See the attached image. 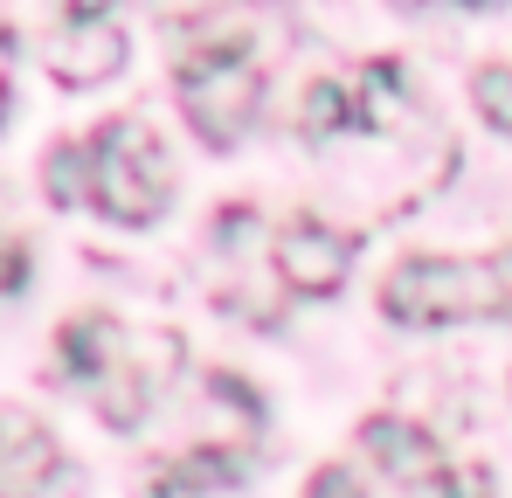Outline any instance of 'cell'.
Returning a JSON list of instances; mask_svg holds the SVG:
<instances>
[{"label":"cell","mask_w":512,"mask_h":498,"mask_svg":"<svg viewBox=\"0 0 512 498\" xmlns=\"http://www.w3.org/2000/svg\"><path fill=\"white\" fill-rule=\"evenodd\" d=\"M167 194H173V173L153 125H139V118L97 125V139H90V208L97 215H111L125 229H146V222H160Z\"/></svg>","instance_id":"obj_1"},{"label":"cell","mask_w":512,"mask_h":498,"mask_svg":"<svg viewBox=\"0 0 512 498\" xmlns=\"http://www.w3.org/2000/svg\"><path fill=\"white\" fill-rule=\"evenodd\" d=\"M381 312L409 332H436L457 319H499V277H492V263H464V256H409L388 270Z\"/></svg>","instance_id":"obj_2"},{"label":"cell","mask_w":512,"mask_h":498,"mask_svg":"<svg viewBox=\"0 0 512 498\" xmlns=\"http://www.w3.org/2000/svg\"><path fill=\"white\" fill-rule=\"evenodd\" d=\"M173 90H180L187 125L201 132V146H236L256 118L263 70H256V56H243V49H194V56H180Z\"/></svg>","instance_id":"obj_3"},{"label":"cell","mask_w":512,"mask_h":498,"mask_svg":"<svg viewBox=\"0 0 512 498\" xmlns=\"http://www.w3.org/2000/svg\"><path fill=\"white\" fill-rule=\"evenodd\" d=\"M0 498H77V471L28 409H0Z\"/></svg>","instance_id":"obj_4"},{"label":"cell","mask_w":512,"mask_h":498,"mask_svg":"<svg viewBox=\"0 0 512 498\" xmlns=\"http://www.w3.org/2000/svg\"><path fill=\"white\" fill-rule=\"evenodd\" d=\"M270 263H277V284H284V291H298V298H333L346 284V270H353V243H346L340 229L298 215V222L277 229Z\"/></svg>","instance_id":"obj_5"},{"label":"cell","mask_w":512,"mask_h":498,"mask_svg":"<svg viewBox=\"0 0 512 498\" xmlns=\"http://www.w3.org/2000/svg\"><path fill=\"white\" fill-rule=\"evenodd\" d=\"M360 450H367V464H381L395 485H443V443L429 436V429H416V422H402V415H367L360 422Z\"/></svg>","instance_id":"obj_6"},{"label":"cell","mask_w":512,"mask_h":498,"mask_svg":"<svg viewBox=\"0 0 512 498\" xmlns=\"http://www.w3.org/2000/svg\"><path fill=\"white\" fill-rule=\"evenodd\" d=\"M49 70H56V83H70V90H90V83L125 70V35L111 21H70L49 42Z\"/></svg>","instance_id":"obj_7"},{"label":"cell","mask_w":512,"mask_h":498,"mask_svg":"<svg viewBox=\"0 0 512 498\" xmlns=\"http://www.w3.org/2000/svg\"><path fill=\"white\" fill-rule=\"evenodd\" d=\"M236 478H243V464H236L229 443H194V450H180V457H167L153 471V492L160 498H208V492H229Z\"/></svg>","instance_id":"obj_8"},{"label":"cell","mask_w":512,"mask_h":498,"mask_svg":"<svg viewBox=\"0 0 512 498\" xmlns=\"http://www.w3.org/2000/svg\"><path fill=\"white\" fill-rule=\"evenodd\" d=\"M125 326L118 319H97V312H84V319H70V326L56 332V360H63V374H77V381H104L118 360H125Z\"/></svg>","instance_id":"obj_9"},{"label":"cell","mask_w":512,"mask_h":498,"mask_svg":"<svg viewBox=\"0 0 512 498\" xmlns=\"http://www.w3.org/2000/svg\"><path fill=\"white\" fill-rule=\"evenodd\" d=\"M160 374H167V367H139V360H132V346H125V360H118L104 381H90L97 415H104L111 429H139V422H146V409H153V395H160V388H153Z\"/></svg>","instance_id":"obj_10"},{"label":"cell","mask_w":512,"mask_h":498,"mask_svg":"<svg viewBox=\"0 0 512 498\" xmlns=\"http://www.w3.org/2000/svg\"><path fill=\"white\" fill-rule=\"evenodd\" d=\"M353 83H340V77H319L312 90H305V111H298V132L305 139H333V132H346L353 125Z\"/></svg>","instance_id":"obj_11"},{"label":"cell","mask_w":512,"mask_h":498,"mask_svg":"<svg viewBox=\"0 0 512 498\" xmlns=\"http://www.w3.org/2000/svg\"><path fill=\"white\" fill-rule=\"evenodd\" d=\"M42 187H49V201H56V208L90 201V146H56L49 166H42Z\"/></svg>","instance_id":"obj_12"},{"label":"cell","mask_w":512,"mask_h":498,"mask_svg":"<svg viewBox=\"0 0 512 498\" xmlns=\"http://www.w3.org/2000/svg\"><path fill=\"white\" fill-rule=\"evenodd\" d=\"M471 97H478V111H485V125H492V132H506V139H512V70H506V63H485V70L471 77Z\"/></svg>","instance_id":"obj_13"},{"label":"cell","mask_w":512,"mask_h":498,"mask_svg":"<svg viewBox=\"0 0 512 498\" xmlns=\"http://www.w3.org/2000/svg\"><path fill=\"white\" fill-rule=\"evenodd\" d=\"M436 498H492V471H485V464H450L443 485H436Z\"/></svg>","instance_id":"obj_14"},{"label":"cell","mask_w":512,"mask_h":498,"mask_svg":"<svg viewBox=\"0 0 512 498\" xmlns=\"http://www.w3.org/2000/svg\"><path fill=\"white\" fill-rule=\"evenodd\" d=\"M305 498H367V485H360L346 464H319L312 485H305Z\"/></svg>","instance_id":"obj_15"},{"label":"cell","mask_w":512,"mask_h":498,"mask_svg":"<svg viewBox=\"0 0 512 498\" xmlns=\"http://www.w3.org/2000/svg\"><path fill=\"white\" fill-rule=\"evenodd\" d=\"M21 284H28V249L14 243V236H0V298L21 291Z\"/></svg>","instance_id":"obj_16"},{"label":"cell","mask_w":512,"mask_h":498,"mask_svg":"<svg viewBox=\"0 0 512 498\" xmlns=\"http://www.w3.org/2000/svg\"><path fill=\"white\" fill-rule=\"evenodd\" d=\"M492 277H499V319H512V243L492 256Z\"/></svg>","instance_id":"obj_17"},{"label":"cell","mask_w":512,"mask_h":498,"mask_svg":"<svg viewBox=\"0 0 512 498\" xmlns=\"http://www.w3.org/2000/svg\"><path fill=\"white\" fill-rule=\"evenodd\" d=\"M111 7H118V0H63L70 21H111Z\"/></svg>","instance_id":"obj_18"},{"label":"cell","mask_w":512,"mask_h":498,"mask_svg":"<svg viewBox=\"0 0 512 498\" xmlns=\"http://www.w3.org/2000/svg\"><path fill=\"white\" fill-rule=\"evenodd\" d=\"M0 125H7V77H0Z\"/></svg>","instance_id":"obj_19"}]
</instances>
